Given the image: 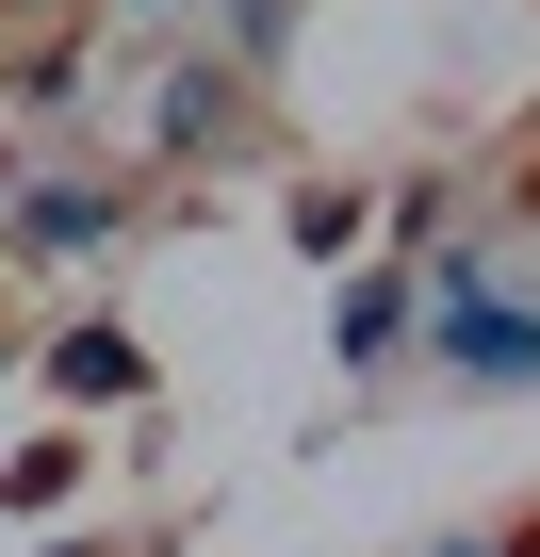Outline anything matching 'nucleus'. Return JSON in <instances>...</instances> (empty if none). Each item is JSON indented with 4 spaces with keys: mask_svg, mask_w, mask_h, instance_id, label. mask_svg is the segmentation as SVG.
<instances>
[{
    "mask_svg": "<svg viewBox=\"0 0 540 557\" xmlns=\"http://www.w3.org/2000/svg\"><path fill=\"white\" fill-rule=\"evenodd\" d=\"M442 361H459L475 394H524V377H540V312L491 296V278H442Z\"/></svg>",
    "mask_w": 540,
    "mask_h": 557,
    "instance_id": "obj_1",
    "label": "nucleus"
},
{
    "mask_svg": "<svg viewBox=\"0 0 540 557\" xmlns=\"http://www.w3.org/2000/svg\"><path fill=\"white\" fill-rule=\"evenodd\" d=\"M50 377H66V394H131V377H148V361H131V345H115V329H66V345H50Z\"/></svg>",
    "mask_w": 540,
    "mask_h": 557,
    "instance_id": "obj_5",
    "label": "nucleus"
},
{
    "mask_svg": "<svg viewBox=\"0 0 540 557\" xmlns=\"http://www.w3.org/2000/svg\"><path fill=\"white\" fill-rule=\"evenodd\" d=\"M164 148H197V132H229V50L213 66H164V115H148Z\"/></svg>",
    "mask_w": 540,
    "mask_h": 557,
    "instance_id": "obj_3",
    "label": "nucleus"
},
{
    "mask_svg": "<svg viewBox=\"0 0 540 557\" xmlns=\"http://www.w3.org/2000/svg\"><path fill=\"white\" fill-rule=\"evenodd\" d=\"M131 17H164V0H131Z\"/></svg>",
    "mask_w": 540,
    "mask_h": 557,
    "instance_id": "obj_7",
    "label": "nucleus"
},
{
    "mask_svg": "<svg viewBox=\"0 0 540 557\" xmlns=\"http://www.w3.org/2000/svg\"><path fill=\"white\" fill-rule=\"evenodd\" d=\"M426 557H524V541H426Z\"/></svg>",
    "mask_w": 540,
    "mask_h": 557,
    "instance_id": "obj_6",
    "label": "nucleus"
},
{
    "mask_svg": "<svg viewBox=\"0 0 540 557\" xmlns=\"http://www.w3.org/2000/svg\"><path fill=\"white\" fill-rule=\"evenodd\" d=\"M393 329H410V278H361V296H344V329H328V345H344V361H393Z\"/></svg>",
    "mask_w": 540,
    "mask_h": 557,
    "instance_id": "obj_4",
    "label": "nucleus"
},
{
    "mask_svg": "<svg viewBox=\"0 0 540 557\" xmlns=\"http://www.w3.org/2000/svg\"><path fill=\"white\" fill-rule=\"evenodd\" d=\"M17 246H50V262H66V246H115V197H99V181H34V197H17Z\"/></svg>",
    "mask_w": 540,
    "mask_h": 557,
    "instance_id": "obj_2",
    "label": "nucleus"
}]
</instances>
